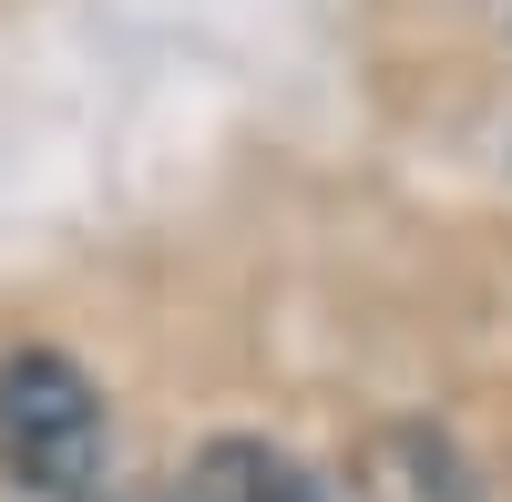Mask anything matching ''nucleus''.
Here are the masks:
<instances>
[{"label": "nucleus", "instance_id": "3", "mask_svg": "<svg viewBox=\"0 0 512 502\" xmlns=\"http://www.w3.org/2000/svg\"><path fill=\"white\" fill-rule=\"evenodd\" d=\"M185 492H195V502H338V492L297 462L287 441H267V431H216V441L195 451Z\"/></svg>", "mask_w": 512, "mask_h": 502}, {"label": "nucleus", "instance_id": "1", "mask_svg": "<svg viewBox=\"0 0 512 502\" xmlns=\"http://www.w3.org/2000/svg\"><path fill=\"white\" fill-rule=\"evenodd\" d=\"M0 472L21 502H103L113 410L72 349H41V339L0 349Z\"/></svg>", "mask_w": 512, "mask_h": 502}, {"label": "nucleus", "instance_id": "2", "mask_svg": "<svg viewBox=\"0 0 512 502\" xmlns=\"http://www.w3.org/2000/svg\"><path fill=\"white\" fill-rule=\"evenodd\" d=\"M349 502H492L472 451H461L441 421H379L359 441V482Z\"/></svg>", "mask_w": 512, "mask_h": 502}]
</instances>
